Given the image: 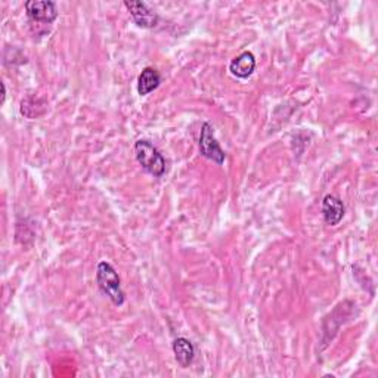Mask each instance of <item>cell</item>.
<instances>
[{"label":"cell","mask_w":378,"mask_h":378,"mask_svg":"<svg viewBox=\"0 0 378 378\" xmlns=\"http://www.w3.org/2000/svg\"><path fill=\"white\" fill-rule=\"evenodd\" d=\"M161 83L160 73L152 69V66H147L143 69L142 73L138 77V93L141 96H147L151 92H154Z\"/></svg>","instance_id":"cell-9"},{"label":"cell","mask_w":378,"mask_h":378,"mask_svg":"<svg viewBox=\"0 0 378 378\" xmlns=\"http://www.w3.org/2000/svg\"><path fill=\"white\" fill-rule=\"evenodd\" d=\"M172 348H173L174 358H176L177 363L182 366V368H188V366L194 362L195 348H194V344L189 341L188 339L177 337L173 341Z\"/></svg>","instance_id":"cell-8"},{"label":"cell","mask_w":378,"mask_h":378,"mask_svg":"<svg viewBox=\"0 0 378 378\" xmlns=\"http://www.w3.org/2000/svg\"><path fill=\"white\" fill-rule=\"evenodd\" d=\"M125 6L129 9V12L135 21V24L142 28H154L159 24V15L148 8L145 2L139 0H126Z\"/></svg>","instance_id":"cell-5"},{"label":"cell","mask_w":378,"mask_h":378,"mask_svg":"<svg viewBox=\"0 0 378 378\" xmlns=\"http://www.w3.org/2000/svg\"><path fill=\"white\" fill-rule=\"evenodd\" d=\"M135 155L142 169L154 177H161L165 173V160L150 141L139 139L135 143Z\"/></svg>","instance_id":"cell-2"},{"label":"cell","mask_w":378,"mask_h":378,"mask_svg":"<svg viewBox=\"0 0 378 378\" xmlns=\"http://www.w3.org/2000/svg\"><path fill=\"white\" fill-rule=\"evenodd\" d=\"M322 216L325 224L330 226H337L344 217V204L336 195H325L322 199Z\"/></svg>","instance_id":"cell-6"},{"label":"cell","mask_w":378,"mask_h":378,"mask_svg":"<svg viewBox=\"0 0 378 378\" xmlns=\"http://www.w3.org/2000/svg\"><path fill=\"white\" fill-rule=\"evenodd\" d=\"M27 17L35 22H43V24H52L58 18L57 5L49 0H28L26 2Z\"/></svg>","instance_id":"cell-4"},{"label":"cell","mask_w":378,"mask_h":378,"mask_svg":"<svg viewBox=\"0 0 378 378\" xmlns=\"http://www.w3.org/2000/svg\"><path fill=\"white\" fill-rule=\"evenodd\" d=\"M2 89H3V95H2V104H3L5 98H6V86H5V83H2Z\"/></svg>","instance_id":"cell-10"},{"label":"cell","mask_w":378,"mask_h":378,"mask_svg":"<svg viewBox=\"0 0 378 378\" xmlns=\"http://www.w3.org/2000/svg\"><path fill=\"white\" fill-rule=\"evenodd\" d=\"M255 70V58L250 51L240 53L229 64V71L238 79H249Z\"/></svg>","instance_id":"cell-7"},{"label":"cell","mask_w":378,"mask_h":378,"mask_svg":"<svg viewBox=\"0 0 378 378\" xmlns=\"http://www.w3.org/2000/svg\"><path fill=\"white\" fill-rule=\"evenodd\" d=\"M199 154L203 157L215 161L216 164H224L225 161V151L219 145L215 136V129L210 123H204L201 126V133H199Z\"/></svg>","instance_id":"cell-3"},{"label":"cell","mask_w":378,"mask_h":378,"mask_svg":"<svg viewBox=\"0 0 378 378\" xmlns=\"http://www.w3.org/2000/svg\"><path fill=\"white\" fill-rule=\"evenodd\" d=\"M96 282L102 293L108 296L116 306H121L125 303V293L121 290L120 276L108 262H101L98 264Z\"/></svg>","instance_id":"cell-1"}]
</instances>
